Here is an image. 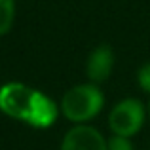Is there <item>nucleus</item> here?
I'll list each match as a JSON object with an SVG mask.
<instances>
[{"label": "nucleus", "mask_w": 150, "mask_h": 150, "mask_svg": "<svg viewBox=\"0 0 150 150\" xmlns=\"http://www.w3.org/2000/svg\"><path fill=\"white\" fill-rule=\"evenodd\" d=\"M0 110L13 120L33 127H50L57 120L59 108L48 95L19 82H10L0 88Z\"/></svg>", "instance_id": "1"}, {"label": "nucleus", "mask_w": 150, "mask_h": 150, "mask_svg": "<svg viewBox=\"0 0 150 150\" xmlns=\"http://www.w3.org/2000/svg\"><path fill=\"white\" fill-rule=\"evenodd\" d=\"M103 105H105V97L101 89L95 84H82L70 88L63 95L61 112L67 120L84 124L101 112Z\"/></svg>", "instance_id": "2"}, {"label": "nucleus", "mask_w": 150, "mask_h": 150, "mask_svg": "<svg viewBox=\"0 0 150 150\" xmlns=\"http://www.w3.org/2000/svg\"><path fill=\"white\" fill-rule=\"evenodd\" d=\"M144 122V108L137 99L120 101L108 114V125L114 135L129 137L131 139Z\"/></svg>", "instance_id": "3"}, {"label": "nucleus", "mask_w": 150, "mask_h": 150, "mask_svg": "<svg viewBox=\"0 0 150 150\" xmlns=\"http://www.w3.org/2000/svg\"><path fill=\"white\" fill-rule=\"evenodd\" d=\"M61 150H108V146L105 137L95 127L80 124L67 131Z\"/></svg>", "instance_id": "4"}, {"label": "nucleus", "mask_w": 150, "mask_h": 150, "mask_svg": "<svg viewBox=\"0 0 150 150\" xmlns=\"http://www.w3.org/2000/svg\"><path fill=\"white\" fill-rule=\"evenodd\" d=\"M114 67V53L112 48L106 44L97 46L95 50L89 53L88 63H86V74L93 84H101L110 76Z\"/></svg>", "instance_id": "5"}, {"label": "nucleus", "mask_w": 150, "mask_h": 150, "mask_svg": "<svg viewBox=\"0 0 150 150\" xmlns=\"http://www.w3.org/2000/svg\"><path fill=\"white\" fill-rule=\"evenodd\" d=\"M15 2L13 0H0V34H6L13 25Z\"/></svg>", "instance_id": "6"}, {"label": "nucleus", "mask_w": 150, "mask_h": 150, "mask_svg": "<svg viewBox=\"0 0 150 150\" xmlns=\"http://www.w3.org/2000/svg\"><path fill=\"white\" fill-rule=\"evenodd\" d=\"M106 146H108V150H133L129 137H122V135H112L106 141Z\"/></svg>", "instance_id": "7"}, {"label": "nucleus", "mask_w": 150, "mask_h": 150, "mask_svg": "<svg viewBox=\"0 0 150 150\" xmlns=\"http://www.w3.org/2000/svg\"><path fill=\"white\" fill-rule=\"evenodd\" d=\"M137 80H139V86L144 89L146 93H150V63H144L143 67L137 72Z\"/></svg>", "instance_id": "8"}, {"label": "nucleus", "mask_w": 150, "mask_h": 150, "mask_svg": "<svg viewBox=\"0 0 150 150\" xmlns=\"http://www.w3.org/2000/svg\"><path fill=\"white\" fill-rule=\"evenodd\" d=\"M148 110H150V105H148Z\"/></svg>", "instance_id": "9"}]
</instances>
